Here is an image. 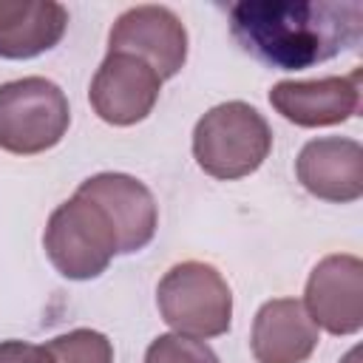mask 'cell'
<instances>
[{"label":"cell","instance_id":"6","mask_svg":"<svg viewBox=\"0 0 363 363\" xmlns=\"http://www.w3.org/2000/svg\"><path fill=\"white\" fill-rule=\"evenodd\" d=\"M159 91L162 79L145 60L108 51L91 79L88 99L102 122L113 128H130L150 116L159 102Z\"/></svg>","mask_w":363,"mask_h":363},{"label":"cell","instance_id":"5","mask_svg":"<svg viewBox=\"0 0 363 363\" xmlns=\"http://www.w3.org/2000/svg\"><path fill=\"white\" fill-rule=\"evenodd\" d=\"M71 108L62 88L45 77H23L0 85V147L14 156L45 153L62 142Z\"/></svg>","mask_w":363,"mask_h":363},{"label":"cell","instance_id":"8","mask_svg":"<svg viewBox=\"0 0 363 363\" xmlns=\"http://www.w3.org/2000/svg\"><path fill=\"white\" fill-rule=\"evenodd\" d=\"M303 309L329 335H357L363 329V261L349 252L320 258L303 289Z\"/></svg>","mask_w":363,"mask_h":363},{"label":"cell","instance_id":"16","mask_svg":"<svg viewBox=\"0 0 363 363\" xmlns=\"http://www.w3.org/2000/svg\"><path fill=\"white\" fill-rule=\"evenodd\" d=\"M0 363H54L45 346L28 340H0Z\"/></svg>","mask_w":363,"mask_h":363},{"label":"cell","instance_id":"2","mask_svg":"<svg viewBox=\"0 0 363 363\" xmlns=\"http://www.w3.org/2000/svg\"><path fill=\"white\" fill-rule=\"evenodd\" d=\"M272 150V130L250 102L230 99L210 108L193 128L196 164L221 182L255 173Z\"/></svg>","mask_w":363,"mask_h":363},{"label":"cell","instance_id":"9","mask_svg":"<svg viewBox=\"0 0 363 363\" xmlns=\"http://www.w3.org/2000/svg\"><path fill=\"white\" fill-rule=\"evenodd\" d=\"M269 105L298 128H329L360 111V68L349 77L281 79L269 88Z\"/></svg>","mask_w":363,"mask_h":363},{"label":"cell","instance_id":"12","mask_svg":"<svg viewBox=\"0 0 363 363\" xmlns=\"http://www.w3.org/2000/svg\"><path fill=\"white\" fill-rule=\"evenodd\" d=\"M320 340L318 326L298 298L267 301L252 320L250 349L258 363H303Z\"/></svg>","mask_w":363,"mask_h":363},{"label":"cell","instance_id":"11","mask_svg":"<svg viewBox=\"0 0 363 363\" xmlns=\"http://www.w3.org/2000/svg\"><path fill=\"white\" fill-rule=\"evenodd\" d=\"M298 182L323 201L349 204L363 196V147L349 136L309 139L295 159Z\"/></svg>","mask_w":363,"mask_h":363},{"label":"cell","instance_id":"7","mask_svg":"<svg viewBox=\"0 0 363 363\" xmlns=\"http://www.w3.org/2000/svg\"><path fill=\"white\" fill-rule=\"evenodd\" d=\"M108 51L145 60L159 79L176 77L187 62V28L167 6H133L116 17Z\"/></svg>","mask_w":363,"mask_h":363},{"label":"cell","instance_id":"1","mask_svg":"<svg viewBox=\"0 0 363 363\" xmlns=\"http://www.w3.org/2000/svg\"><path fill=\"white\" fill-rule=\"evenodd\" d=\"M227 14L241 51L278 71L312 68L363 40L360 0H238Z\"/></svg>","mask_w":363,"mask_h":363},{"label":"cell","instance_id":"14","mask_svg":"<svg viewBox=\"0 0 363 363\" xmlns=\"http://www.w3.org/2000/svg\"><path fill=\"white\" fill-rule=\"evenodd\" d=\"M45 349L54 363H113V343L96 329H71Z\"/></svg>","mask_w":363,"mask_h":363},{"label":"cell","instance_id":"10","mask_svg":"<svg viewBox=\"0 0 363 363\" xmlns=\"http://www.w3.org/2000/svg\"><path fill=\"white\" fill-rule=\"evenodd\" d=\"M77 193L94 199L111 218L119 235V255L145 250L159 227V207L145 182L128 173H96L85 179Z\"/></svg>","mask_w":363,"mask_h":363},{"label":"cell","instance_id":"4","mask_svg":"<svg viewBox=\"0 0 363 363\" xmlns=\"http://www.w3.org/2000/svg\"><path fill=\"white\" fill-rule=\"evenodd\" d=\"M156 306L173 332L199 340L227 335L233 323L230 284L204 261L173 264L156 286Z\"/></svg>","mask_w":363,"mask_h":363},{"label":"cell","instance_id":"15","mask_svg":"<svg viewBox=\"0 0 363 363\" xmlns=\"http://www.w3.org/2000/svg\"><path fill=\"white\" fill-rule=\"evenodd\" d=\"M145 363H218V354L199 337L167 332L147 346Z\"/></svg>","mask_w":363,"mask_h":363},{"label":"cell","instance_id":"13","mask_svg":"<svg viewBox=\"0 0 363 363\" xmlns=\"http://www.w3.org/2000/svg\"><path fill=\"white\" fill-rule=\"evenodd\" d=\"M68 28V9L54 0H0V57L31 60L51 51Z\"/></svg>","mask_w":363,"mask_h":363},{"label":"cell","instance_id":"3","mask_svg":"<svg viewBox=\"0 0 363 363\" xmlns=\"http://www.w3.org/2000/svg\"><path fill=\"white\" fill-rule=\"evenodd\" d=\"M43 247L62 278L91 281L108 269L113 255H119V235L94 199L74 193L48 216Z\"/></svg>","mask_w":363,"mask_h":363}]
</instances>
